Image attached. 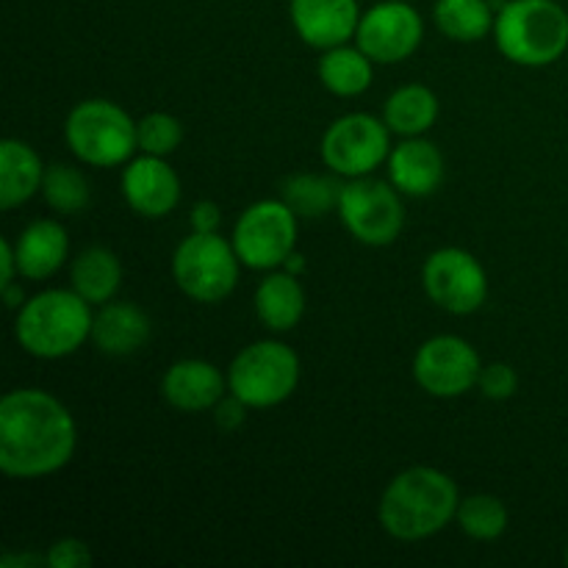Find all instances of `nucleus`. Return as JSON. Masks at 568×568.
<instances>
[{
    "label": "nucleus",
    "mask_w": 568,
    "mask_h": 568,
    "mask_svg": "<svg viewBox=\"0 0 568 568\" xmlns=\"http://www.w3.org/2000/svg\"><path fill=\"white\" fill-rule=\"evenodd\" d=\"M78 427L61 399L42 388H17L0 399V469L37 480L64 469L75 455Z\"/></svg>",
    "instance_id": "1"
},
{
    "label": "nucleus",
    "mask_w": 568,
    "mask_h": 568,
    "mask_svg": "<svg viewBox=\"0 0 568 568\" xmlns=\"http://www.w3.org/2000/svg\"><path fill=\"white\" fill-rule=\"evenodd\" d=\"M458 505L453 477L433 466H414L388 483L377 505V519L397 541H422L442 532L455 519Z\"/></svg>",
    "instance_id": "2"
},
{
    "label": "nucleus",
    "mask_w": 568,
    "mask_h": 568,
    "mask_svg": "<svg viewBox=\"0 0 568 568\" xmlns=\"http://www.w3.org/2000/svg\"><path fill=\"white\" fill-rule=\"evenodd\" d=\"M92 305L72 288H48L26 300L14 320V338L28 355L59 361L92 338Z\"/></svg>",
    "instance_id": "3"
},
{
    "label": "nucleus",
    "mask_w": 568,
    "mask_h": 568,
    "mask_svg": "<svg viewBox=\"0 0 568 568\" xmlns=\"http://www.w3.org/2000/svg\"><path fill=\"white\" fill-rule=\"evenodd\" d=\"M494 42L519 67L555 64L568 50V11L558 0H505L494 20Z\"/></svg>",
    "instance_id": "4"
},
{
    "label": "nucleus",
    "mask_w": 568,
    "mask_h": 568,
    "mask_svg": "<svg viewBox=\"0 0 568 568\" xmlns=\"http://www.w3.org/2000/svg\"><path fill=\"white\" fill-rule=\"evenodd\" d=\"M64 139L72 155L89 166L128 164L139 150L136 122L122 105L103 98L81 100L67 114Z\"/></svg>",
    "instance_id": "5"
},
{
    "label": "nucleus",
    "mask_w": 568,
    "mask_h": 568,
    "mask_svg": "<svg viewBox=\"0 0 568 568\" xmlns=\"http://www.w3.org/2000/svg\"><path fill=\"white\" fill-rule=\"evenodd\" d=\"M242 266L233 242L220 233L192 231L172 253V277L194 303H222L231 297Z\"/></svg>",
    "instance_id": "6"
},
{
    "label": "nucleus",
    "mask_w": 568,
    "mask_h": 568,
    "mask_svg": "<svg viewBox=\"0 0 568 568\" xmlns=\"http://www.w3.org/2000/svg\"><path fill=\"white\" fill-rule=\"evenodd\" d=\"M300 383V358L283 342H255L227 366V392L250 408H275L286 403Z\"/></svg>",
    "instance_id": "7"
},
{
    "label": "nucleus",
    "mask_w": 568,
    "mask_h": 568,
    "mask_svg": "<svg viewBox=\"0 0 568 568\" xmlns=\"http://www.w3.org/2000/svg\"><path fill=\"white\" fill-rule=\"evenodd\" d=\"M338 216L355 242L366 247H386L397 242L405 227V205L392 181L377 178H349L338 197Z\"/></svg>",
    "instance_id": "8"
},
{
    "label": "nucleus",
    "mask_w": 568,
    "mask_h": 568,
    "mask_svg": "<svg viewBox=\"0 0 568 568\" xmlns=\"http://www.w3.org/2000/svg\"><path fill=\"white\" fill-rule=\"evenodd\" d=\"M297 220L283 200H258L236 220L233 247L247 270H277L297 250Z\"/></svg>",
    "instance_id": "9"
},
{
    "label": "nucleus",
    "mask_w": 568,
    "mask_h": 568,
    "mask_svg": "<svg viewBox=\"0 0 568 568\" xmlns=\"http://www.w3.org/2000/svg\"><path fill=\"white\" fill-rule=\"evenodd\" d=\"M392 153V131L386 120L355 111L333 122L322 136V161L342 178L372 175Z\"/></svg>",
    "instance_id": "10"
},
{
    "label": "nucleus",
    "mask_w": 568,
    "mask_h": 568,
    "mask_svg": "<svg viewBox=\"0 0 568 568\" xmlns=\"http://www.w3.org/2000/svg\"><path fill=\"white\" fill-rule=\"evenodd\" d=\"M422 286L438 308L455 316L475 314L488 297V275L480 261L464 247H442L427 255Z\"/></svg>",
    "instance_id": "11"
},
{
    "label": "nucleus",
    "mask_w": 568,
    "mask_h": 568,
    "mask_svg": "<svg viewBox=\"0 0 568 568\" xmlns=\"http://www.w3.org/2000/svg\"><path fill=\"white\" fill-rule=\"evenodd\" d=\"M480 372V355L460 336L430 338L414 355V381L422 392L438 399L464 397L477 386Z\"/></svg>",
    "instance_id": "12"
},
{
    "label": "nucleus",
    "mask_w": 568,
    "mask_h": 568,
    "mask_svg": "<svg viewBox=\"0 0 568 568\" xmlns=\"http://www.w3.org/2000/svg\"><path fill=\"white\" fill-rule=\"evenodd\" d=\"M425 39L422 14L405 0H383L361 14L355 44L375 64H399L419 50Z\"/></svg>",
    "instance_id": "13"
},
{
    "label": "nucleus",
    "mask_w": 568,
    "mask_h": 568,
    "mask_svg": "<svg viewBox=\"0 0 568 568\" xmlns=\"http://www.w3.org/2000/svg\"><path fill=\"white\" fill-rule=\"evenodd\" d=\"M122 197L139 216L161 220L181 203V178L166 159L142 153L122 170Z\"/></svg>",
    "instance_id": "14"
},
{
    "label": "nucleus",
    "mask_w": 568,
    "mask_h": 568,
    "mask_svg": "<svg viewBox=\"0 0 568 568\" xmlns=\"http://www.w3.org/2000/svg\"><path fill=\"white\" fill-rule=\"evenodd\" d=\"M358 0H288V17L305 44L331 50L347 44L361 22Z\"/></svg>",
    "instance_id": "15"
},
{
    "label": "nucleus",
    "mask_w": 568,
    "mask_h": 568,
    "mask_svg": "<svg viewBox=\"0 0 568 568\" xmlns=\"http://www.w3.org/2000/svg\"><path fill=\"white\" fill-rule=\"evenodd\" d=\"M161 392L175 410L200 414V410H214V405L225 397L227 377H222L211 361L183 358L166 369Z\"/></svg>",
    "instance_id": "16"
},
{
    "label": "nucleus",
    "mask_w": 568,
    "mask_h": 568,
    "mask_svg": "<svg viewBox=\"0 0 568 568\" xmlns=\"http://www.w3.org/2000/svg\"><path fill=\"white\" fill-rule=\"evenodd\" d=\"M388 181L408 197H430L444 181V155L422 136H405L388 153Z\"/></svg>",
    "instance_id": "17"
},
{
    "label": "nucleus",
    "mask_w": 568,
    "mask_h": 568,
    "mask_svg": "<svg viewBox=\"0 0 568 568\" xmlns=\"http://www.w3.org/2000/svg\"><path fill=\"white\" fill-rule=\"evenodd\" d=\"M150 316L133 303H105L94 314L92 342L111 358H125L139 353L150 342Z\"/></svg>",
    "instance_id": "18"
},
{
    "label": "nucleus",
    "mask_w": 568,
    "mask_h": 568,
    "mask_svg": "<svg viewBox=\"0 0 568 568\" xmlns=\"http://www.w3.org/2000/svg\"><path fill=\"white\" fill-rule=\"evenodd\" d=\"M20 275L28 281H44L64 266L70 253V239L61 222L37 220L14 242Z\"/></svg>",
    "instance_id": "19"
},
{
    "label": "nucleus",
    "mask_w": 568,
    "mask_h": 568,
    "mask_svg": "<svg viewBox=\"0 0 568 568\" xmlns=\"http://www.w3.org/2000/svg\"><path fill=\"white\" fill-rule=\"evenodd\" d=\"M255 316L275 333L294 331L305 316V288L292 272H272L255 288Z\"/></svg>",
    "instance_id": "20"
},
{
    "label": "nucleus",
    "mask_w": 568,
    "mask_h": 568,
    "mask_svg": "<svg viewBox=\"0 0 568 568\" xmlns=\"http://www.w3.org/2000/svg\"><path fill=\"white\" fill-rule=\"evenodd\" d=\"M44 166L37 150L20 139L0 144V209L11 211L42 192Z\"/></svg>",
    "instance_id": "21"
},
{
    "label": "nucleus",
    "mask_w": 568,
    "mask_h": 568,
    "mask_svg": "<svg viewBox=\"0 0 568 568\" xmlns=\"http://www.w3.org/2000/svg\"><path fill=\"white\" fill-rule=\"evenodd\" d=\"M72 292L81 294L89 305H105L122 286V264L111 250L87 247L70 266Z\"/></svg>",
    "instance_id": "22"
},
{
    "label": "nucleus",
    "mask_w": 568,
    "mask_h": 568,
    "mask_svg": "<svg viewBox=\"0 0 568 568\" xmlns=\"http://www.w3.org/2000/svg\"><path fill=\"white\" fill-rule=\"evenodd\" d=\"M375 61L358 48V44H338V48L322 50L320 81L327 92L336 98H358L372 87Z\"/></svg>",
    "instance_id": "23"
},
{
    "label": "nucleus",
    "mask_w": 568,
    "mask_h": 568,
    "mask_svg": "<svg viewBox=\"0 0 568 568\" xmlns=\"http://www.w3.org/2000/svg\"><path fill=\"white\" fill-rule=\"evenodd\" d=\"M383 120H386L388 131L397 136H422L436 125L438 98L433 94V89L422 87V83L399 87L397 92L388 94L386 105H383Z\"/></svg>",
    "instance_id": "24"
},
{
    "label": "nucleus",
    "mask_w": 568,
    "mask_h": 568,
    "mask_svg": "<svg viewBox=\"0 0 568 568\" xmlns=\"http://www.w3.org/2000/svg\"><path fill=\"white\" fill-rule=\"evenodd\" d=\"M436 26L453 42H480L494 31L497 9L491 0H436Z\"/></svg>",
    "instance_id": "25"
},
{
    "label": "nucleus",
    "mask_w": 568,
    "mask_h": 568,
    "mask_svg": "<svg viewBox=\"0 0 568 568\" xmlns=\"http://www.w3.org/2000/svg\"><path fill=\"white\" fill-rule=\"evenodd\" d=\"M342 189L344 183H338L336 178L303 172V175H292L288 181H283L281 200L300 220H322L333 209H338Z\"/></svg>",
    "instance_id": "26"
},
{
    "label": "nucleus",
    "mask_w": 568,
    "mask_h": 568,
    "mask_svg": "<svg viewBox=\"0 0 568 568\" xmlns=\"http://www.w3.org/2000/svg\"><path fill=\"white\" fill-rule=\"evenodd\" d=\"M455 521L475 541H497L508 530L510 516L499 497H491V494H471V497L460 499Z\"/></svg>",
    "instance_id": "27"
},
{
    "label": "nucleus",
    "mask_w": 568,
    "mask_h": 568,
    "mask_svg": "<svg viewBox=\"0 0 568 568\" xmlns=\"http://www.w3.org/2000/svg\"><path fill=\"white\" fill-rule=\"evenodd\" d=\"M42 197L59 214H78L92 200V186H89L87 175L72 164H50L44 170Z\"/></svg>",
    "instance_id": "28"
},
{
    "label": "nucleus",
    "mask_w": 568,
    "mask_h": 568,
    "mask_svg": "<svg viewBox=\"0 0 568 568\" xmlns=\"http://www.w3.org/2000/svg\"><path fill=\"white\" fill-rule=\"evenodd\" d=\"M136 142L139 150L148 155H166L175 153L183 142V125L178 116L166 114V111H153V114H144L136 122Z\"/></svg>",
    "instance_id": "29"
},
{
    "label": "nucleus",
    "mask_w": 568,
    "mask_h": 568,
    "mask_svg": "<svg viewBox=\"0 0 568 568\" xmlns=\"http://www.w3.org/2000/svg\"><path fill=\"white\" fill-rule=\"evenodd\" d=\"M477 388L483 392V397L503 403V399H510L516 392H519V375H516V369L510 364L497 361V364L483 366Z\"/></svg>",
    "instance_id": "30"
},
{
    "label": "nucleus",
    "mask_w": 568,
    "mask_h": 568,
    "mask_svg": "<svg viewBox=\"0 0 568 568\" xmlns=\"http://www.w3.org/2000/svg\"><path fill=\"white\" fill-rule=\"evenodd\" d=\"M48 566L50 568H87L92 566V549L81 538H59L53 547L48 549Z\"/></svg>",
    "instance_id": "31"
},
{
    "label": "nucleus",
    "mask_w": 568,
    "mask_h": 568,
    "mask_svg": "<svg viewBox=\"0 0 568 568\" xmlns=\"http://www.w3.org/2000/svg\"><path fill=\"white\" fill-rule=\"evenodd\" d=\"M247 403H242V399L236 397V394L227 392L225 397L220 399V403L214 405V422L216 427H220L222 433H233L239 430V427L247 422Z\"/></svg>",
    "instance_id": "32"
},
{
    "label": "nucleus",
    "mask_w": 568,
    "mask_h": 568,
    "mask_svg": "<svg viewBox=\"0 0 568 568\" xmlns=\"http://www.w3.org/2000/svg\"><path fill=\"white\" fill-rule=\"evenodd\" d=\"M189 225L197 233H220L222 225V209L214 200H200L189 214Z\"/></svg>",
    "instance_id": "33"
},
{
    "label": "nucleus",
    "mask_w": 568,
    "mask_h": 568,
    "mask_svg": "<svg viewBox=\"0 0 568 568\" xmlns=\"http://www.w3.org/2000/svg\"><path fill=\"white\" fill-rule=\"evenodd\" d=\"M20 275V264H17V250L9 239L0 242V288L14 283V277Z\"/></svg>",
    "instance_id": "34"
},
{
    "label": "nucleus",
    "mask_w": 568,
    "mask_h": 568,
    "mask_svg": "<svg viewBox=\"0 0 568 568\" xmlns=\"http://www.w3.org/2000/svg\"><path fill=\"white\" fill-rule=\"evenodd\" d=\"M48 555L42 552H9L0 558V568H44Z\"/></svg>",
    "instance_id": "35"
},
{
    "label": "nucleus",
    "mask_w": 568,
    "mask_h": 568,
    "mask_svg": "<svg viewBox=\"0 0 568 568\" xmlns=\"http://www.w3.org/2000/svg\"><path fill=\"white\" fill-rule=\"evenodd\" d=\"M3 297H6V305H9L11 311H20L22 305H26V292H22V286H17V283L3 286Z\"/></svg>",
    "instance_id": "36"
},
{
    "label": "nucleus",
    "mask_w": 568,
    "mask_h": 568,
    "mask_svg": "<svg viewBox=\"0 0 568 568\" xmlns=\"http://www.w3.org/2000/svg\"><path fill=\"white\" fill-rule=\"evenodd\" d=\"M283 270L292 272V275L300 277V275H303V272H305V258L297 253V250H294V253L286 258V264H283Z\"/></svg>",
    "instance_id": "37"
},
{
    "label": "nucleus",
    "mask_w": 568,
    "mask_h": 568,
    "mask_svg": "<svg viewBox=\"0 0 568 568\" xmlns=\"http://www.w3.org/2000/svg\"><path fill=\"white\" fill-rule=\"evenodd\" d=\"M566 564H568V547H566Z\"/></svg>",
    "instance_id": "38"
}]
</instances>
